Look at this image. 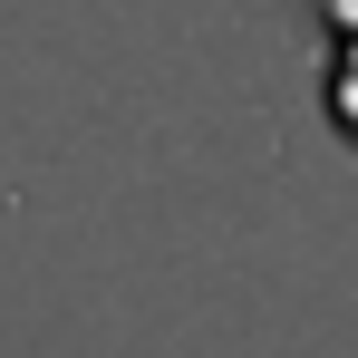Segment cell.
<instances>
[{
  "label": "cell",
  "mask_w": 358,
  "mask_h": 358,
  "mask_svg": "<svg viewBox=\"0 0 358 358\" xmlns=\"http://www.w3.org/2000/svg\"><path fill=\"white\" fill-rule=\"evenodd\" d=\"M320 20H339V29L358 39V0H320Z\"/></svg>",
  "instance_id": "cell-2"
},
{
  "label": "cell",
  "mask_w": 358,
  "mask_h": 358,
  "mask_svg": "<svg viewBox=\"0 0 358 358\" xmlns=\"http://www.w3.org/2000/svg\"><path fill=\"white\" fill-rule=\"evenodd\" d=\"M329 117H339V136L358 145V39H339V59H329Z\"/></svg>",
  "instance_id": "cell-1"
}]
</instances>
